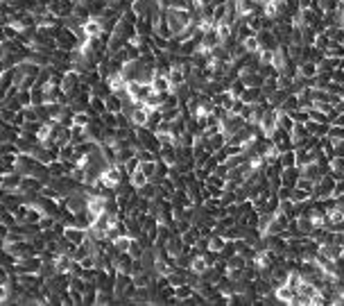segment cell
<instances>
[{
	"mask_svg": "<svg viewBox=\"0 0 344 306\" xmlns=\"http://www.w3.org/2000/svg\"><path fill=\"white\" fill-rule=\"evenodd\" d=\"M63 236H66L68 241H72L75 245H81V243L89 238V229H86V227H66Z\"/></svg>",
	"mask_w": 344,
	"mask_h": 306,
	"instance_id": "277c9868",
	"label": "cell"
},
{
	"mask_svg": "<svg viewBox=\"0 0 344 306\" xmlns=\"http://www.w3.org/2000/svg\"><path fill=\"white\" fill-rule=\"evenodd\" d=\"M290 197H292L294 204H303V202H308L312 197V193L306 191V188H301V186H294L292 188V195H290Z\"/></svg>",
	"mask_w": 344,
	"mask_h": 306,
	"instance_id": "8992f818",
	"label": "cell"
},
{
	"mask_svg": "<svg viewBox=\"0 0 344 306\" xmlns=\"http://www.w3.org/2000/svg\"><path fill=\"white\" fill-rule=\"evenodd\" d=\"M301 281H303V272H299V270H290L285 283H288V286H292V288H299V286H301Z\"/></svg>",
	"mask_w": 344,
	"mask_h": 306,
	"instance_id": "9c48e42d",
	"label": "cell"
},
{
	"mask_svg": "<svg viewBox=\"0 0 344 306\" xmlns=\"http://www.w3.org/2000/svg\"><path fill=\"white\" fill-rule=\"evenodd\" d=\"M326 57H335V59H342L344 57V43L342 41H330L326 48Z\"/></svg>",
	"mask_w": 344,
	"mask_h": 306,
	"instance_id": "52a82bcc",
	"label": "cell"
},
{
	"mask_svg": "<svg viewBox=\"0 0 344 306\" xmlns=\"http://www.w3.org/2000/svg\"><path fill=\"white\" fill-rule=\"evenodd\" d=\"M339 68L344 70V57H342V59H339Z\"/></svg>",
	"mask_w": 344,
	"mask_h": 306,
	"instance_id": "30bf717a",
	"label": "cell"
},
{
	"mask_svg": "<svg viewBox=\"0 0 344 306\" xmlns=\"http://www.w3.org/2000/svg\"><path fill=\"white\" fill-rule=\"evenodd\" d=\"M258 3H265V0H258Z\"/></svg>",
	"mask_w": 344,
	"mask_h": 306,
	"instance_id": "8fae6325",
	"label": "cell"
},
{
	"mask_svg": "<svg viewBox=\"0 0 344 306\" xmlns=\"http://www.w3.org/2000/svg\"><path fill=\"white\" fill-rule=\"evenodd\" d=\"M152 89L158 93H172V82H170V75L161 73V68H156V75L152 80Z\"/></svg>",
	"mask_w": 344,
	"mask_h": 306,
	"instance_id": "7a4b0ae2",
	"label": "cell"
},
{
	"mask_svg": "<svg viewBox=\"0 0 344 306\" xmlns=\"http://www.w3.org/2000/svg\"><path fill=\"white\" fill-rule=\"evenodd\" d=\"M145 184H149V177L138 168L134 175H131V186H134V188H143Z\"/></svg>",
	"mask_w": 344,
	"mask_h": 306,
	"instance_id": "ba28073f",
	"label": "cell"
},
{
	"mask_svg": "<svg viewBox=\"0 0 344 306\" xmlns=\"http://www.w3.org/2000/svg\"><path fill=\"white\" fill-rule=\"evenodd\" d=\"M279 116H281V109H276V107H270V109L265 111V116H263L261 123H258V127H261V132L265 134V136H272V134L276 132V127H279Z\"/></svg>",
	"mask_w": 344,
	"mask_h": 306,
	"instance_id": "6da1fadb",
	"label": "cell"
},
{
	"mask_svg": "<svg viewBox=\"0 0 344 306\" xmlns=\"http://www.w3.org/2000/svg\"><path fill=\"white\" fill-rule=\"evenodd\" d=\"M279 166H281V170H283V168H294V166H297V150H285V152H281Z\"/></svg>",
	"mask_w": 344,
	"mask_h": 306,
	"instance_id": "5b68a950",
	"label": "cell"
},
{
	"mask_svg": "<svg viewBox=\"0 0 344 306\" xmlns=\"http://www.w3.org/2000/svg\"><path fill=\"white\" fill-rule=\"evenodd\" d=\"M274 297L279 301H283V304H292V299L297 297V288L288 286V283H281V286L274 288Z\"/></svg>",
	"mask_w": 344,
	"mask_h": 306,
	"instance_id": "3957f363",
	"label": "cell"
}]
</instances>
